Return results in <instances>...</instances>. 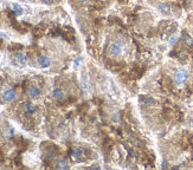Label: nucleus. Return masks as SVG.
Wrapping results in <instances>:
<instances>
[{
    "mask_svg": "<svg viewBox=\"0 0 193 170\" xmlns=\"http://www.w3.org/2000/svg\"><path fill=\"white\" fill-rule=\"evenodd\" d=\"M187 79H188V72L185 69H180L177 71V73H175V83L178 85L186 83Z\"/></svg>",
    "mask_w": 193,
    "mask_h": 170,
    "instance_id": "1",
    "label": "nucleus"
},
{
    "mask_svg": "<svg viewBox=\"0 0 193 170\" xmlns=\"http://www.w3.org/2000/svg\"><path fill=\"white\" fill-rule=\"evenodd\" d=\"M122 51H123V43L122 41H115L110 45L109 52L111 56H118L122 53Z\"/></svg>",
    "mask_w": 193,
    "mask_h": 170,
    "instance_id": "2",
    "label": "nucleus"
},
{
    "mask_svg": "<svg viewBox=\"0 0 193 170\" xmlns=\"http://www.w3.org/2000/svg\"><path fill=\"white\" fill-rule=\"evenodd\" d=\"M4 100L6 102H12L14 98H15V91L14 90H7L5 93H4Z\"/></svg>",
    "mask_w": 193,
    "mask_h": 170,
    "instance_id": "3",
    "label": "nucleus"
},
{
    "mask_svg": "<svg viewBox=\"0 0 193 170\" xmlns=\"http://www.w3.org/2000/svg\"><path fill=\"white\" fill-rule=\"evenodd\" d=\"M29 95H30L32 98H37V97L40 95V90H39L37 86H31L30 90H29Z\"/></svg>",
    "mask_w": 193,
    "mask_h": 170,
    "instance_id": "4",
    "label": "nucleus"
},
{
    "mask_svg": "<svg viewBox=\"0 0 193 170\" xmlns=\"http://www.w3.org/2000/svg\"><path fill=\"white\" fill-rule=\"evenodd\" d=\"M15 58H17V62H18L20 65H25L27 63V57L24 53H22V52L20 53H17Z\"/></svg>",
    "mask_w": 193,
    "mask_h": 170,
    "instance_id": "5",
    "label": "nucleus"
},
{
    "mask_svg": "<svg viewBox=\"0 0 193 170\" xmlns=\"http://www.w3.org/2000/svg\"><path fill=\"white\" fill-rule=\"evenodd\" d=\"M38 62H39V64H40L42 67H47V66H50V63H51L50 59H49V57H45V56L39 57Z\"/></svg>",
    "mask_w": 193,
    "mask_h": 170,
    "instance_id": "6",
    "label": "nucleus"
},
{
    "mask_svg": "<svg viewBox=\"0 0 193 170\" xmlns=\"http://www.w3.org/2000/svg\"><path fill=\"white\" fill-rule=\"evenodd\" d=\"M157 8H159L162 13H169V12H171V7H169V5H167V4H165V3L159 4V5H157Z\"/></svg>",
    "mask_w": 193,
    "mask_h": 170,
    "instance_id": "7",
    "label": "nucleus"
},
{
    "mask_svg": "<svg viewBox=\"0 0 193 170\" xmlns=\"http://www.w3.org/2000/svg\"><path fill=\"white\" fill-rule=\"evenodd\" d=\"M52 95H54V97L57 98V99H62L64 97V92L61 89H55L54 92H52Z\"/></svg>",
    "mask_w": 193,
    "mask_h": 170,
    "instance_id": "8",
    "label": "nucleus"
},
{
    "mask_svg": "<svg viewBox=\"0 0 193 170\" xmlns=\"http://www.w3.org/2000/svg\"><path fill=\"white\" fill-rule=\"evenodd\" d=\"M25 109H26V112L27 113H34V112H36V106H34V105H32L31 103H26L25 104Z\"/></svg>",
    "mask_w": 193,
    "mask_h": 170,
    "instance_id": "9",
    "label": "nucleus"
},
{
    "mask_svg": "<svg viewBox=\"0 0 193 170\" xmlns=\"http://www.w3.org/2000/svg\"><path fill=\"white\" fill-rule=\"evenodd\" d=\"M13 10H14V13L17 15H22L23 14V7L18 4H13Z\"/></svg>",
    "mask_w": 193,
    "mask_h": 170,
    "instance_id": "10",
    "label": "nucleus"
},
{
    "mask_svg": "<svg viewBox=\"0 0 193 170\" xmlns=\"http://www.w3.org/2000/svg\"><path fill=\"white\" fill-rule=\"evenodd\" d=\"M57 168H58V169H69L70 165H69V163H68L66 161H58Z\"/></svg>",
    "mask_w": 193,
    "mask_h": 170,
    "instance_id": "11",
    "label": "nucleus"
},
{
    "mask_svg": "<svg viewBox=\"0 0 193 170\" xmlns=\"http://www.w3.org/2000/svg\"><path fill=\"white\" fill-rule=\"evenodd\" d=\"M82 155H83V151H82L81 149H75V150H72V152H71V156H72L74 158H79Z\"/></svg>",
    "mask_w": 193,
    "mask_h": 170,
    "instance_id": "12",
    "label": "nucleus"
},
{
    "mask_svg": "<svg viewBox=\"0 0 193 170\" xmlns=\"http://www.w3.org/2000/svg\"><path fill=\"white\" fill-rule=\"evenodd\" d=\"M140 100L144 102L145 104H154L155 103V100L153 98H150V97H141V98H140Z\"/></svg>",
    "mask_w": 193,
    "mask_h": 170,
    "instance_id": "13",
    "label": "nucleus"
},
{
    "mask_svg": "<svg viewBox=\"0 0 193 170\" xmlns=\"http://www.w3.org/2000/svg\"><path fill=\"white\" fill-rule=\"evenodd\" d=\"M178 39H179V36H177V35L172 36V37H171V39H169V45H174L175 43L178 41Z\"/></svg>",
    "mask_w": 193,
    "mask_h": 170,
    "instance_id": "14",
    "label": "nucleus"
},
{
    "mask_svg": "<svg viewBox=\"0 0 193 170\" xmlns=\"http://www.w3.org/2000/svg\"><path fill=\"white\" fill-rule=\"evenodd\" d=\"M184 40H185V43H186L187 45H192V44H193V38H191L188 35H186V36H185Z\"/></svg>",
    "mask_w": 193,
    "mask_h": 170,
    "instance_id": "15",
    "label": "nucleus"
},
{
    "mask_svg": "<svg viewBox=\"0 0 193 170\" xmlns=\"http://www.w3.org/2000/svg\"><path fill=\"white\" fill-rule=\"evenodd\" d=\"M81 62H82V59H81V58H78V59H76V60H75V65H76V66H77V65H78V64H79V63H81Z\"/></svg>",
    "mask_w": 193,
    "mask_h": 170,
    "instance_id": "16",
    "label": "nucleus"
},
{
    "mask_svg": "<svg viewBox=\"0 0 193 170\" xmlns=\"http://www.w3.org/2000/svg\"><path fill=\"white\" fill-rule=\"evenodd\" d=\"M83 1H84V3H89V1H90V0H83Z\"/></svg>",
    "mask_w": 193,
    "mask_h": 170,
    "instance_id": "17",
    "label": "nucleus"
},
{
    "mask_svg": "<svg viewBox=\"0 0 193 170\" xmlns=\"http://www.w3.org/2000/svg\"><path fill=\"white\" fill-rule=\"evenodd\" d=\"M45 1H49V0H45Z\"/></svg>",
    "mask_w": 193,
    "mask_h": 170,
    "instance_id": "18",
    "label": "nucleus"
}]
</instances>
